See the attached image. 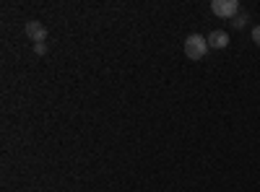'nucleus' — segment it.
<instances>
[{
  "mask_svg": "<svg viewBox=\"0 0 260 192\" xmlns=\"http://www.w3.org/2000/svg\"><path fill=\"white\" fill-rule=\"evenodd\" d=\"M211 11L219 18H234L237 13H240V3H237V0H213Z\"/></svg>",
  "mask_w": 260,
  "mask_h": 192,
  "instance_id": "obj_2",
  "label": "nucleus"
},
{
  "mask_svg": "<svg viewBox=\"0 0 260 192\" xmlns=\"http://www.w3.org/2000/svg\"><path fill=\"white\" fill-rule=\"evenodd\" d=\"M34 52L37 55H45L47 52V45H45V42H39V45H34Z\"/></svg>",
  "mask_w": 260,
  "mask_h": 192,
  "instance_id": "obj_6",
  "label": "nucleus"
},
{
  "mask_svg": "<svg viewBox=\"0 0 260 192\" xmlns=\"http://www.w3.org/2000/svg\"><path fill=\"white\" fill-rule=\"evenodd\" d=\"M247 21H250V16H247V13H242V11H240V13H237V16H234V18H232V26H234V29H242V26H245V24H247Z\"/></svg>",
  "mask_w": 260,
  "mask_h": 192,
  "instance_id": "obj_5",
  "label": "nucleus"
},
{
  "mask_svg": "<svg viewBox=\"0 0 260 192\" xmlns=\"http://www.w3.org/2000/svg\"><path fill=\"white\" fill-rule=\"evenodd\" d=\"M206 39H208V47H213V50H226V47H229V34L221 31V29L211 31Z\"/></svg>",
  "mask_w": 260,
  "mask_h": 192,
  "instance_id": "obj_4",
  "label": "nucleus"
},
{
  "mask_svg": "<svg viewBox=\"0 0 260 192\" xmlns=\"http://www.w3.org/2000/svg\"><path fill=\"white\" fill-rule=\"evenodd\" d=\"M208 39L206 36H201V34H190L187 39H185V55L190 57V60H203L206 55H208Z\"/></svg>",
  "mask_w": 260,
  "mask_h": 192,
  "instance_id": "obj_1",
  "label": "nucleus"
},
{
  "mask_svg": "<svg viewBox=\"0 0 260 192\" xmlns=\"http://www.w3.org/2000/svg\"><path fill=\"white\" fill-rule=\"evenodd\" d=\"M252 42L260 47V26H255V29H252Z\"/></svg>",
  "mask_w": 260,
  "mask_h": 192,
  "instance_id": "obj_7",
  "label": "nucleus"
},
{
  "mask_svg": "<svg viewBox=\"0 0 260 192\" xmlns=\"http://www.w3.org/2000/svg\"><path fill=\"white\" fill-rule=\"evenodd\" d=\"M26 36L34 42V45H39V42L47 39V29L42 21H26Z\"/></svg>",
  "mask_w": 260,
  "mask_h": 192,
  "instance_id": "obj_3",
  "label": "nucleus"
}]
</instances>
